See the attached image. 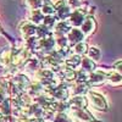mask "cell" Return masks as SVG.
Instances as JSON below:
<instances>
[{
	"label": "cell",
	"instance_id": "277c9868",
	"mask_svg": "<svg viewBox=\"0 0 122 122\" xmlns=\"http://www.w3.org/2000/svg\"><path fill=\"white\" fill-rule=\"evenodd\" d=\"M56 49V44H55V39L53 37L46 38V39H39L38 40V46L36 50L40 51L42 54H44L45 56L51 54L54 50Z\"/></svg>",
	"mask_w": 122,
	"mask_h": 122
},
{
	"label": "cell",
	"instance_id": "52a82bcc",
	"mask_svg": "<svg viewBox=\"0 0 122 122\" xmlns=\"http://www.w3.org/2000/svg\"><path fill=\"white\" fill-rule=\"evenodd\" d=\"M106 76H107V72H103V71H97L95 70L92 73H89L87 82L90 86H100L104 82H106Z\"/></svg>",
	"mask_w": 122,
	"mask_h": 122
},
{
	"label": "cell",
	"instance_id": "603a6c76",
	"mask_svg": "<svg viewBox=\"0 0 122 122\" xmlns=\"http://www.w3.org/2000/svg\"><path fill=\"white\" fill-rule=\"evenodd\" d=\"M53 122H71V118L68 117L67 114H65L64 111L62 112H55L54 117H53Z\"/></svg>",
	"mask_w": 122,
	"mask_h": 122
},
{
	"label": "cell",
	"instance_id": "7a4b0ae2",
	"mask_svg": "<svg viewBox=\"0 0 122 122\" xmlns=\"http://www.w3.org/2000/svg\"><path fill=\"white\" fill-rule=\"evenodd\" d=\"M70 114L77 122H94L92 114L86 107H68Z\"/></svg>",
	"mask_w": 122,
	"mask_h": 122
},
{
	"label": "cell",
	"instance_id": "cb8c5ba5",
	"mask_svg": "<svg viewBox=\"0 0 122 122\" xmlns=\"http://www.w3.org/2000/svg\"><path fill=\"white\" fill-rule=\"evenodd\" d=\"M7 98V88L5 86H0V104L4 103Z\"/></svg>",
	"mask_w": 122,
	"mask_h": 122
},
{
	"label": "cell",
	"instance_id": "4fadbf2b",
	"mask_svg": "<svg viewBox=\"0 0 122 122\" xmlns=\"http://www.w3.org/2000/svg\"><path fill=\"white\" fill-rule=\"evenodd\" d=\"M68 92L72 93V97H78V95H83L88 93V84L86 82H78L76 86H73L71 88V90L68 89Z\"/></svg>",
	"mask_w": 122,
	"mask_h": 122
},
{
	"label": "cell",
	"instance_id": "7402d4cb",
	"mask_svg": "<svg viewBox=\"0 0 122 122\" xmlns=\"http://www.w3.org/2000/svg\"><path fill=\"white\" fill-rule=\"evenodd\" d=\"M87 55H88V59H90V60H99L100 59V55H101V53H100V50L98 49V48H95V46H92V48H88V50H87Z\"/></svg>",
	"mask_w": 122,
	"mask_h": 122
},
{
	"label": "cell",
	"instance_id": "44dd1931",
	"mask_svg": "<svg viewBox=\"0 0 122 122\" xmlns=\"http://www.w3.org/2000/svg\"><path fill=\"white\" fill-rule=\"evenodd\" d=\"M42 25L44 27H46L49 30H51V32H53V28L56 25V20H55L54 16H45L44 20H43V22H42Z\"/></svg>",
	"mask_w": 122,
	"mask_h": 122
},
{
	"label": "cell",
	"instance_id": "2e32d148",
	"mask_svg": "<svg viewBox=\"0 0 122 122\" xmlns=\"http://www.w3.org/2000/svg\"><path fill=\"white\" fill-rule=\"evenodd\" d=\"M81 71L87 73H92L93 71H95V64L93 60H90L88 57H82V62H81Z\"/></svg>",
	"mask_w": 122,
	"mask_h": 122
},
{
	"label": "cell",
	"instance_id": "7c38bea8",
	"mask_svg": "<svg viewBox=\"0 0 122 122\" xmlns=\"http://www.w3.org/2000/svg\"><path fill=\"white\" fill-rule=\"evenodd\" d=\"M81 62H82V56H78V55H70L66 60H65V66L70 70H76L78 67H81Z\"/></svg>",
	"mask_w": 122,
	"mask_h": 122
},
{
	"label": "cell",
	"instance_id": "d6986e66",
	"mask_svg": "<svg viewBox=\"0 0 122 122\" xmlns=\"http://www.w3.org/2000/svg\"><path fill=\"white\" fill-rule=\"evenodd\" d=\"M87 50H88V45L84 43V42H81L76 45H73V49L72 51L75 55H78V56H82L84 54H87Z\"/></svg>",
	"mask_w": 122,
	"mask_h": 122
},
{
	"label": "cell",
	"instance_id": "30bf717a",
	"mask_svg": "<svg viewBox=\"0 0 122 122\" xmlns=\"http://www.w3.org/2000/svg\"><path fill=\"white\" fill-rule=\"evenodd\" d=\"M71 29H72V27L67 23V21H60V22H56L55 27L53 28V34L66 37Z\"/></svg>",
	"mask_w": 122,
	"mask_h": 122
},
{
	"label": "cell",
	"instance_id": "6da1fadb",
	"mask_svg": "<svg viewBox=\"0 0 122 122\" xmlns=\"http://www.w3.org/2000/svg\"><path fill=\"white\" fill-rule=\"evenodd\" d=\"M87 100L89 101V104L93 106L94 109L99 111H106L107 110V103L105 98L95 92H88L87 93Z\"/></svg>",
	"mask_w": 122,
	"mask_h": 122
},
{
	"label": "cell",
	"instance_id": "9c48e42d",
	"mask_svg": "<svg viewBox=\"0 0 122 122\" xmlns=\"http://www.w3.org/2000/svg\"><path fill=\"white\" fill-rule=\"evenodd\" d=\"M66 38H67L68 44H70V46H71V45H76V44H78V43H81V42H83V39H84L86 37H84V34L82 33V30H81V29H78V28H72V29L68 32V34L66 36Z\"/></svg>",
	"mask_w": 122,
	"mask_h": 122
},
{
	"label": "cell",
	"instance_id": "5b68a950",
	"mask_svg": "<svg viewBox=\"0 0 122 122\" xmlns=\"http://www.w3.org/2000/svg\"><path fill=\"white\" fill-rule=\"evenodd\" d=\"M54 6H55V14L60 18V21H66L72 12V10L67 4V0H59L55 3Z\"/></svg>",
	"mask_w": 122,
	"mask_h": 122
},
{
	"label": "cell",
	"instance_id": "8fae6325",
	"mask_svg": "<svg viewBox=\"0 0 122 122\" xmlns=\"http://www.w3.org/2000/svg\"><path fill=\"white\" fill-rule=\"evenodd\" d=\"M95 27H97V25H95L94 18L93 17H86L84 22L81 26V30L84 34V37H88L95 30Z\"/></svg>",
	"mask_w": 122,
	"mask_h": 122
},
{
	"label": "cell",
	"instance_id": "ffe728a7",
	"mask_svg": "<svg viewBox=\"0 0 122 122\" xmlns=\"http://www.w3.org/2000/svg\"><path fill=\"white\" fill-rule=\"evenodd\" d=\"M44 0H26V4L29 7L30 11H36V10H40L43 6Z\"/></svg>",
	"mask_w": 122,
	"mask_h": 122
},
{
	"label": "cell",
	"instance_id": "5bb4252c",
	"mask_svg": "<svg viewBox=\"0 0 122 122\" xmlns=\"http://www.w3.org/2000/svg\"><path fill=\"white\" fill-rule=\"evenodd\" d=\"M44 20L43 14L40 12V10H36V11H30L28 14V21L30 23H33L34 26H40Z\"/></svg>",
	"mask_w": 122,
	"mask_h": 122
},
{
	"label": "cell",
	"instance_id": "3957f363",
	"mask_svg": "<svg viewBox=\"0 0 122 122\" xmlns=\"http://www.w3.org/2000/svg\"><path fill=\"white\" fill-rule=\"evenodd\" d=\"M86 16H87L86 11H83V10H81V9H77V10H73V11L71 12V15L68 16V18L66 21L72 28H78L84 22Z\"/></svg>",
	"mask_w": 122,
	"mask_h": 122
},
{
	"label": "cell",
	"instance_id": "ac0fdd59",
	"mask_svg": "<svg viewBox=\"0 0 122 122\" xmlns=\"http://www.w3.org/2000/svg\"><path fill=\"white\" fill-rule=\"evenodd\" d=\"M11 57H12L11 49L4 50V51L0 54V64H1L4 67H7L10 64H11Z\"/></svg>",
	"mask_w": 122,
	"mask_h": 122
},
{
	"label": "cell",
	"instance_id": "ba28073f",
	"mask_svg": "<svg viewBox=\"0 0 122 122\" xmlns=\"http://www.w3.org/2000/svg\"><path fill=\"white\" fill-rule=\"evenodd\" d=\"M40 68H42V62H40V60L37 59V57H30L25 65V73H27L29 76L30 75L36 76V73Z\"/></svg>",
	"mask_w": 122,
	"mask_h": 122
},
{
	"label": "cell",
	"instance_id": "9a60e30c",
	"mask_svg": "<svg viewBox=\"0 0 122 122\" xmlns=\"http://www.w3.org/2000/svg\"><path fill=\"white\" fill-rule=\"evenodd\" d=\"M40 12L43 14V16H54L55 15V6L53 4L51 0H44L43 6L40 9Z\"/></svg>",
	"mask_w": 122,
	"mask_h": 122
},
{
	"label": "cell",
	"instance_id": "d4e9b609",
	"mask_svg": "<svg viewBox=\"0 0 122 122\" xmlns=\"http://www.w3.org/2000/svg\"><path fill=\"white\" fill-rule=\"evenodd\" d=\"M115 71L122 76V61H117L115 64Z\"/></svg>",
	"mask_w": 122,
	"mask_h": 122
},
{
	"label": "cell",
	"instance_id": "8992f818",
	"mask_svg": "<svg viewBox=\"0 0 122 122\" xmlns=\"http://www.w3.org/2000/svg\"><path fill=\"white\" fill-rule=\"evenodd\" d=\"M18 28H20V33H21L22 38L26 39V40L36 37L37 26H34L33 23H30L29 21H23L21 25L18 26Z\"/></svg>",
	"mask_w": 122,
	"mask_h": 122
},
{
	"label": "cell",
	"instance_id": "e0dca14e",
	"mask_svg": "<svg viewBox=\"0 0 122 122\" xmlns=\"http://www.w3.org/2000/svg\"><path fill=\"white\" fill-rule=\"evenodd\" d=\"M106 81L112 84V86H120L122 84V76L120 73H117L116 71H110V72H107V76H106Z\"/></svg>",
	"mask_w": 122,
	"mask_h": 122
}]
</instances>
